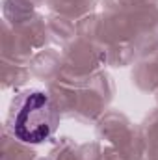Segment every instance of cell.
I'll return each instance as SVG.
<instances>
[{
  "label": "cell",
  "instance_id": "obj_1",
  "mask_svg": "<svg viewBox=\"0 0 158 160\" xmlns=\"http://www.w3.org/2000/svg\"><path fill=\"white\" fill-rule=\"evenodd\" d=\"M58 125V110L52 99L39 89L15 97L9 110V130L22 143H43Z\"/></svg>",
  "mask_w": 158,
  "mask_h": 160
}]
</instances>
